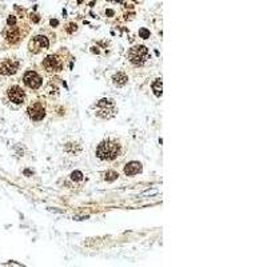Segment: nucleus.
Here are the masks:
<instances>
[{
    "mask_svg": "<svg viewBox=\"0 0 267 267\" xmlns=\"http://www.w3.org/2000/svg\"><path fill=\"white\" fill-rule=\"evenodd\" d=\"M20 68V60L16 58H6L0 62V75L11 76L15 75Z\"/></svg>",
    "mask_w": 267,
    "mask_h": 267,
    "instance_id": "nucleus-5",
    "label": "nucleus"
},
{
    "mask_svg": "<svg viewBox=\"0 0 267 267\" xmlns=\"http://www.w3.org/2000/svg\"><path fill=\"white\" fill-rule=\"evenodd\" d=\"M78 29V26L75 23H68L67 26H66V31L68 32V33H73Z\"/></svg>",
    "mask_w": 267,
    "mask_h": 267,
    "instance_id": "nucleus-14",
    "label": "nucleus"
},
{
    "mask_svg": "<svg viewBox=\"0 0 267 267\" xmlns=\"http://www.w3.org/2000/svg\"><path fill=\"white\" fill-rule=\"evenodd\" d=\"M128 82V76L126 75L124 72H118L115 73V75L112 76V83L115 84L116 87H123V86H126V83Z\"/></svg>",
    "mask_w": 267,
    "mask_h": 267,
    "instance_id": "nucleus-11",
    "label": "nucleus"
},
{
    "mask_svg": "<svg viewBox=\"0 0 267 267\" xmlns=\"http://www.w3.org/2000/svg\"><path fill=\"white\" fill-rule=\"evenodd\" d=\"M152 91H154V93H155L156 96H160L162 95V80H160V79L155 80V83L152 84Z\"/></svg>",
    "mask_w": 267,
    "mask_h": 267,
    "instance_id": "nucleus-12",
    "label": "nucleus"
},
{
    "mask_svg": "<svg viewBox=\"0 0 267 267\" xmlns=\"http://www.w3.org/2000/svg\"><path fill=\"white\" fill-rule=\"evenodd\" d=\"M140 171H142V164L139 162H130L124 167V174L127 176H134V175L139 174Z\"/></svg>",
    "mask_w": 267,
    "mask_h": 267,
    "instance_id": "nucleus-10",
    "label": "nucleus"
},
{
    "mask_svg": "<svg viewBox=\"0 0 267 267\" xmlns=\"http://www.w3.org/2000/svg\"><path fill=\"white\" fill-rule=\"evenodd\" d=\"M7 98H8L9 102L13 103V104L20 106L26 102L27 95H26V91H24L20 86L12 84L11 87H8V90H7Z\"/></svg>",
    "mask_w": 267,
    "mask_h": 267,
    "instance_id": "nucleus-7",
    "label": "nucleus"
},
{
    "mask_svg": "<svg viewBox=\"0 0 267 267\" xmlns=\"http://www.w3.org/2000/svg\"><path fill=\"white\" fill-rule=\"evenodd\" d=\"M16 24V18L15 15H9L8 19H7V26H15Z\"/></svg>",
    "mask_w": 267,
    "mask_h": 267,
    "instance_id": "nucleus-17",
    "label": "nucleus"
},
{
    "mask_svg": "<svg viewBox=\"0 0 267 267\" xmlns=\"http://www.w3.org/2000/svg\"><path fill=\"white\" fill-rule=\"evenodd\" d=\"M64 62H66V59L62 56V52H58V53H52V55L47 56L42 64L46 68V71L56 73V72H60L64 70Z\"/></svg>",
    "mask_w": 267,
    "mask_h": 267,
    "instance_id": "nucleus-2",
    "label": "nucleus"
},
{
    "mask_svg": "<svg viewBox=\"0 0 267 267\" xmlns=\"http://www.w3.org/2000/svg\"><path fill=\"white\" fill-rule=\"evenodd\" d=\"M23 83L29 90H39L43 84V78L36 71L28 70V71H26V73L23 76Z\"/></svg>",
    "mask_w": 267,
    "mask_h": 267,
    "instance_id": "nucleus-8",
    "label": "nucleus"
},
{
    "mask_svg": "<svg viewBox=\"0 0 267 267\" xmlns=\"http://www.w3.org/2000/svg\"><path fill=\"white\" fill-rule=\"evenodd\" d=\"M139 36L142 39H148V38H150V31L146 29V28H140L139 29Z\"/></svg>",
    "mask_w": 267,
    "mask_h": 267,
    "instance_id": "nucleus-16",
    "label": "nucleus"
},
{
    "mask_svg": "<svg viewBox=\"0 0 267 267\" xmlns=\"http://www.w3.org/2000/svg\"><path fill=\"white\" fill-rule=\"evenodd\" d=\"M118 176H119V175H118L115 171H108L107 174H106V180H108V182H112V180H115Z\"/></svg>",
    "mask_w": 267,
    "mask_h": 267,
    "instance_id": "nucleus-13",
    "label": "nucleus"
},
{
    "mask_svg": "<svg viewBox=\"0 0 267 267\" xmlns=\"http://www.w3.org/2000/svg\"><path fill=\"white\" fill-rule=\"evenodd\" d=\"M47 108L42 100H33L27 107V115L33 122H40L46 118Z\"/></svg>",
    "mask_w": 267,
    "mask_h": 267,
    "instance_id": "nucleus-3",
    "label": "nucleus"
},
{
    "mask_svg": "<svg viewBox=\"0 0 267 267\" xmlns=\"http://www.w3.org/2000/svg\"><path fill=\"white\" fill-rule=\"evenodd\" d=\"M127 58L135 66H142L148 58V48L144 46H134L127 51Z\"/></svg>",
    "mask_w": 267,
    "mask_h": 267,
    "instance_id": "nucleus-4",
    "label": "nucleus"
},
{
    "mask_svg": "<svg viewBox=\"0 0 267 267\" xmlns=\"http://www.w3.org/2000/svg\"><path fill=\"white\" fill-rule=\"evenodd\" d=\"M95 154L100 160H115L122 154V144L113 138H108L99 143Z\"/></svg>",
    "mask_w": 267,
    "mask_h": 267,
    "instance_id": "nucleus-1",
    "label": "nucleus"
},
{
    "mask_svg": "<svg viewBox=\"0 0 267 267\" xmlns=\"http://www.w3.org/2000/svg\"><path fill=\"white\" fill-rule=\"evenodd\" d=\"M49 24H51V26L53 27V26H58V24H59V22L56 20V19H52V20L49 22Z\"/></svg>",
    "mask_w": 267,
    "mask_h": 267,
    "instance_id": "nucleus-18",
    "label": "nucleus"
},
{
    "mask_svg": "<svg viewBox=\"0 0 267 267\" xmlns=\"http://www.w3.org/2000/svg\"><path fill=\"white\" fill-rule=\"evenodd\" d=\"M23 35L24 33H22L20 27H18L16 24L15 26H7V28L3 31V36L9 44H16L20 40H23Z\"/></svg>",
    "mask_w": 267,
    "mask_h": 267,
    "instance_id": "nucleus-9",
    "label": "nucleus"
},
{
    "mask_svg": "<svg viewBox=\"0 0 267 267\" xmlns=\"http://www.w3.org/2000/svg\"><path fill=\"white\" fill-rule=\"evenodd\" d=\"M71 179H72V180H76V182L82 180V179H83V174H82L80 171H73L72 174H71Z\"/></svg>",
    "mask_w": 267,
    "mask_h": 267,
    "instance_id": "nucleus-15",
    "label": "nucleus"
},
{
    "mask_svg": "<svg viewBox=\"0 0 267 267\" xmlns=\"http://www.w3.org/2000/svg\"><path fill=\"white\" fill-rule=\"evenodd\" d=\"M49 44H51V42H49V39L46 35H36V36H33L31 40H29L28 49H29V52L31 53H39L42 51L48 49Z\"/></svg>",
    "mask_w": 267,
    "mask_h": 267,
    "instance_id": "nucleus-6",
    "label": "nucleus"
}]
</instances>
